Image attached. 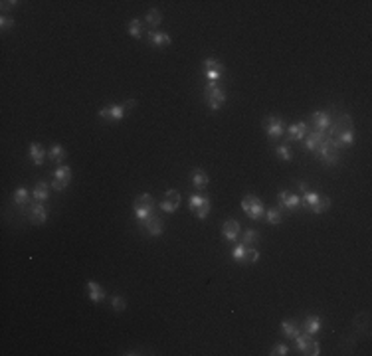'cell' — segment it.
I'll list each match as a JSON object with an SVG mask.
<instances>
[{"mask_svg": "<svg viewBox=\"0 0 372 356\" xmlns=\"http://www.w3.org/2000/svg\"><path fill=\"white\" fill-rule=\"evenodd\" d=\"M281 331H283V335L285 337H289V338H295L297 335H301V331H299V326L293 322V320H281Z\"/></svg>", "mask_w": 372, "mask_h": 356, "instance_id": "28", "label": "cell"}, {"mask_svg": "<svg viewBox=\"0 0 372 356\" xmlns=\"http://www.w3.org/2000/svg\"><path fill=\"white\" fill-rule=\"evenodd\" d=\"M349 131H354V127H353V119H351L349 115H340V117H338V121L331 123V127H329V137L335 139L336 135H340V133H349Z\"/></svg>", "mask_w": 372, "mask_h": 356, "instance_id": "10", "label": "cell"}, {"mask_svg": "<svg viewBox=\"0 0 372 356\" xmlns=\"http://www.w3.org/2000/svg\"><path fill=\"white\" fill-rule=\"evenodd\" d=\"M364 324H366V315H358V317L354 319V329L362 333V329H364Z\"/></svg>", "mask_w": 372, "mask_h": 356, "instance_id": "41", "label": "cell"}, {"mask_svg": "<svg viewBox=\"0 0 372 356\" xmlns=\"http://www.w3.org/2000/svg\"><path fill=\"white\" fill-rule=\"evenodd\" d=\"M135 105H137V101H135V99H127L125 103H123V107H125V109H127V113H129L131 109H135Z\"/></svg>", "mask_w": 372, "mask_h": 356, "instance_id": "43", "label": "cell"}, {"mask_svg": "<svg viewBox=\"0 0 372 356\" xmlns=\"http://www.w3.org/2000/svg\"><path fill=\"white\" fill-rule=\"evenodd\" d=\"M245 253H247V246L240 242V244L232 249V259H234L236 263H245Z\"/></svg>", "mask_w": 372, "mask_h": 356, "instance_id": "31", "label": "cell"}, {"mask_svg": "<svg viewBox=\"0 0 372 356\" xmlns=\"http://www.w3.org/2000/svg\"><path fill=\"white\" fill-rule=\"evenodd\" d=\"M188 208L192 210V214H194L196 218L206 220L208 214H210L212 204H210V198H208V196H204V194H192V196L188 198Z\"/></svg>", "mask_w": 372, "mask_h": 356, "instance_id": "5", "label": "cell"}, {"mask_svg": "<svg viewBox=\"0 0 372 356\" xmlns=\"http://www.w3.org/2000/svg\"><path fill=\"white\" fill-rule=\"evenodd\" d=\"M307 133H309V125H307L305 121H301V123H293V125H289L287 131H285V135H287L289 141H301Z\"/></svg>", "mask_w": 372, "mask_h": 356, "instance_id": "17", "label": "cell"}, {"mask_svg": "<svg viewBox=\"0 0 372 356\" xmlns=\"http://www.w3.org/2000/svg\"><path fill=\"white\" fill-rule=\"evenodd\" d=\"M28 153H30V159H32V162L36 166H40L44 162V159H46V151H44V146L40 142H32V144H30Z\"/></svg>", "mask_w": 372, "mask_h": 356, "instance_id": "23", "label": "cell"}, {"mask_svg": "<svg viewBox=\"0 0 372 356\" xmlns=\"http://www.w3.org/2000/svg\"><path fill=\"white\" fill-rule=\"evenodd\" d=\"M277 200H279V204H281L285 210H297V208L301 206V198H299V194H295V192H289V190H281L277 194Z\"/></svg>", "mask_w": 372, "mask_h": 356, "instance_id": "13", "label": "cell"}, {"mask_svg": "<svg viewBox=\"0 0 372 356\" xmlns=\"http://www.w3.org/2000/svg\"><path fill=\"white\" fill-rule=\"evenodd\" d=\"M275 155L281 159V160H285V162H289L291 159H293V155H291V148L287 146V144H277L275 146Z\"/></svg>", "mask_w": 372, "mask_h": 356, "instance_id": "36", "label": "cell"}, {"mask_svg": "<svg viewBox=\"0 0 372 356\" xmlns=\"http://www.w3.org/2000/svg\"><path fill=\"white\" fill-rule=\"evenodd\" d=\"M127 30H129V34H131L133 38H143V30H145V28H143V22H141L139 18H133V20L129 22V28H127Z\"/></svg>", "mask_w": 372, "mask_h": 356, "instance_id": "33", "label": "cell"}, {"mask_svg": "<svg viewBox=\"0 0 372 356\" xmlns=\"http://www.w3.org/2000/svg\"><path fill=\"white\" fill-rule=\"evenodd\" d=\"M240 231H242L240 222H238V220H234V218L226 220V222H224V226H222V235L226 237L228 242H236L238 237H240Z\"/></svg>", "mask_w": 372, "mask_h": 356, "instance_id": "15", "label": "cell"}, {"mask_svg": "<svg viewBox=\"0 0 372 356\" xmlns=\"http://www.w3.org/2000/svg\"><path fill=\"white\" fill-rule=\"evenodd\" d=\"M133 210H135V218H137L139 222H143V220H147L149 216L154 214V210H157V200H154L149 192H143V194L135 200Z\"/></svg>", "mask_w": 372, "mask_h": 356, "instance_id": "2", "label": "cell"}, {"mask_svg": "<svg viewBox=\"0 0 372 356\" xmlns=\"http://www.w3.org/2000/svg\"><path fill=\"white\" fill-rule=\"evenodd\" d=\"M329 208H331V200H329V198H325V196H319V200H317L311 208H309V210H311L313 214H323V212H327V210H329Z\"/></svg>", "mask_w": 372, "mask_h": 356, "instance_id": "30", "label": "cell"}, {"mask_svg": "<svg viewBox=\"0 0 372 356\" xmlns=\"http://www.w3.org/2000/svg\"><path fill=\"white\" fill-rule=\"evenodd\" d=\"M149 44L154 46V48H163V46H168L172 44V38L165 32H157V30H150L149 32Z\"/></svg>", "mask_w": 372, "mask_h": 356, "instance_id": "20", "label": "cell"}, {"mask_svg": "<svg viewBox=\"0 0 372 356\" xmlns=\"http://www.w3.org/2000/svg\"><path fill=\"white\" fill-rule=\"evenodd\" d=\"M311 119H313V125H315V129L317 131H329V127H331V115L327 113V111H315L313 115H311Z\"/></svg>", "mask_w": 372, "mask_h": 356, "instance_id": "18", "label": "cell"}, {"mask_svg": "<svg viewBox=\"0 0 372 356\" xmlns=\"http://www.w3.org/2000/svg\"><path fill=\"white\" fill-rule=\"evenodd\" d=\"M317 155L325 160V164H329V166H335L336 162H338V146H336V142L327 135V139L319 144V148H317Z\"/></svg>", "mask_w": 372, "mask_h": 356, "instance_id": "4", "label": "cell"}, {"mask_svg": "<svg viewBox=\"0 0 372 356\" xmlns=\"http://www.w3.org/2000/svg\"><path fill=\"white\" fill-rule=\"evenodd\" d=\"M66 157H68V153H66V148L61 146V144H52V148H50V153H48V159L50 160H54V162H64L66 160Z\"/></svg>", "mask_w": 372, "mask_h": 356, "instance_id": "25", "label": "cell"}, {"mask_svg": "<svg viewBox=\"0 0 372 356\" xmlns=\"http://www.w3.org/2000/svg\"><path fill=\"white\" fill-rule=\"evenodd\" d=\"M161 22H163V14H161V10L150 8V10L147 12V16H145V24H147L150 30H154L157 26H161Z\"/></svg>", "mask_w": 372, "mask_h": 356, "instance_id": "24", "label": "cell"}, {"mask_svg": "<svg viewBox=\"0 0 372 356\" xmlns=\"http://www.w3.org/2000/svg\"><path fill=\"white\" fill-rule=\"evenodd\" d=\"M295 346H297V350H299L301 354H305V356H319V354H321L319 342H315V340L311 338V335H307V333L295 337Z\"/></svg>", "mask_w": 372, "mask_h": 356, "instance_id": "6", "label": "cell"}, {"mask_svg": "<svg viewBox=\"0 0 372 356\" xmlns=\"http://www.w3.org/2000/svg\"><path fill=\"white\" fill-rule=\"evenodd\" d=\"M202 68H204V71H210V70H222V71H226L224 64L218 62L216 57H206L204 62H202Z\"/></svg>", "mask_w": 372, "mask_h": 356, "instance_id": "35", "label": "cell"}, {"mask_svg": "<svg viewBox=\"0 0 372 356\" xmlns=\"http://www.w3.org/2000/svg\"><path fill=\"white\" fill-rule=\"evenodd\" d=\"M204 101L206 105L212 109V111H220L226 103V93H224V89L218 85V83H214V81H208L206 87H204Z\"/></svg>", "mask_w": 372, "mask_h": 356, "instance_id": "1", "label": "cell"}, {"mask_svg": "<svg viewBox=\"0 0 372 356\" xmlns=\"http://www.w3.org/2000/svg\"><path fill=\"white\" fill-rule=\"evenodd\" d=\"M265 220H267V224L275 226V224H281L283 216H281V212H279L277 208H269V210H265Z\"/></svg>", "mask_w": 372, "mask_h": 356, "instance_id": "34", "label": "cell"}, {"mask_svg": "<svg viewBox=\"0 0 372 356\" xmlns=\"http://www.w3.org/2000/svg\"><path fill=\"white\" fill-rule=\"evenodd\" d=\"M0 28H2V32H6V30H10V28H14V20L10 18V16H2L0 18Z\"/></svg>", "mask_w": 372, "mask_h": 356, "instance_id": "40", "label": "cell"}, {"mask_svg": "<svg viewBox=\"0 0 372 356\" xmlns=\"http://www.w3.org/2000/svg\"><path fill=\"white\" fill-rule=\"evenodd\" d=\"M141 226H143V230H145L149 235H152V237H157V235H161V233L165 231V222H163V218L157 216V214H152V216H149L147 220H143Z\"/></svg>", "mask_w": 372, "mask_h": 356, "instance_id": "9", "label": "cell"}, {"mask_svg": "<svg viewBox=\"0 0 372 356\" xmlns=\"http://www.w3.org/2000/svg\"><path fill=\"white\" fill-rule=\"evenodd\" d=\"M12 200H14V204H16L18 208H24V206H28V202H30V194H28V190H26L24 186H18V188L14 190V194H12Z\"/></svg>", "mask_w": 372, "mask_h": 356, "instance_id": "27", "label": "cell"}, {"mask_svg": "<svg viewBox=\"0 0 372 356\" xmlns=\"http://www.w3.org/2000/svg\"><path fill=\"white\" fill-rule=\"evenodd\" d=\"M258 259H260V249H256V248H247L245 263H256Z\"/></svg>", "mask_w": 372, "mask_h": 356, "instance_id": "38", "label": "cell"}, {"mask_svg": "<svg viewBox=\"0 0 372 356\" xmlns=\"http://www.w3.org/2000/svg\"><path fill=\"white\" fill-rule=\"evenodd\" d=\"M289 352V348H287V344H281V342H279V344H275L273 348H271V356H285Z\"/></svg>", "mask_w": 372, "mask_h": 356, "instance_id": "39", "label": "cell"}, {"mask_svg": "<svg viewBox=\"0 0 372 356\" xmlns=\"http://www.w3.org/2000/svg\"><path fill=\"white\" fill-rule=\"evenodd\" d=\"M99 117L103 121H123L127 117V109L123 105H111V107H103L99 111Z\"/></svg>", "mask_w": 372, "mask_h": 356, "instance_id": "11", "label": "cell"}, {"mask_svg": "<svg viewBox=\"0 0 372 356\" xmlns=\"http://www.w3.org/2000/svg\"><path fill=\"white\" fill-rule=\"evenodd\" d=\"M30 222L32 224H46L48 222V208L44 202H38L30 208Z\"/></svg>", "mask_w": 372, "mask_h": 356, "instance_id": "16", "label": "cell"}, {"mask_svg": "<svg viewBox=\"0 0 372 356\" xmlns=\"http://www.w3.org/2000/svg\"><path fill=\"white\" fill-rule=\"evenodd\" d=\"M263 127H265V135H267L271 141L279 139L281 135H285V131H287L283 119H279V117H275V115H269V117H267V121L263 123Z\"/></svg>", "mask_w": 372, "mask_h": 356, "instance_id": "8", "label": "cell"}, {"mask_svg": "<svg viewBox=\"0 0 372 356\" xmlns=\"http://www.w3.org/2000/svg\"><path fill=\"white\" fill-rule=\"evenodd\" d=\"M333 141L336 142V146H338V148H343V146H351V144L354 142V131L340 133V135H336Z\"/></svg>", "mask_w": 372, "mask_h": 356, "instance_id": "29", "label": "cell"}, {"mask_svg": "<svg viewBox=\"0 0 372 356\" xmlns=\"http://www.w3.org/2000/svg\"><path fill=\"white\" fill-rule=\"evenodd\" d=\"M190 180H192V186H194L196 190H204V188L208 186V182H210V178H208V174H206L202 168H192Z\"/></svg>", "mask_w": 372, "mask_h": 356, "instance_id": "19", "label": "cell"}, {"mask_svg": "<svg viewBox=\"0 0 372 356\" xmlns=\"http://www.w3.org/2000/svg\"><path fill=\"white\" fill-rule=\"evenodd\" d=\"M32 196L36 202H46L48 196H50V186L46 182H36L34 190H32Z\"/></svg>", "mask_w": 372, "mask_h": 356, "instance_id": "26", "label": "cell"}, {"mask_svg": "<svg viewBox=\"0 0 372 356\" xmlns=\"http://www.w3.org/2000/svg\"><path fill=\"white\" fill-rule=\"evenodd\" d=\"M72 182V168L68 164H59L54 172V182H52V188L56 192H61V190H66L68 184Z\"/></svg>", "mask_w": 372, "mask_h": 356, "instance_id": "7", "label": "cell"}, {"mask_svg": "<svg viewBox=\"0 0 372 356\" xmlns=\"http://www.w3.org/2000/svg\"><path fill=\"white\" fill-rule=\"evenodd\" d=\"M178 206H180V194H178V190H167V192H165V200L159 204V208H161L163 212H167V214H174Z\"/></svg>", "mask_w": 372, "mask_h": 356, "instance_id": "12", "label": "cell"}, {"mask_svg": "<svg viewBox=\"0 0 372 356\" xmlns=\"http://www.w3.org/2000/svg\"><path fill=\"white\" fill-rule=\"evenodd\" d=\"M111 307H113V311L123 313V311L127 309V301H125V297H121V295H113V297H111Z\"/></svg>", "mask_w": 372, "mask_h": 356, "instance_id": "37", "label": "cell"}, {"mask_svg": "<svg viewBox=\"0 0 372 356\" xmlns=\"http://www.w3.org/2000/svg\"><path fill=\"white\" fill-rule=\"evenodd\" d=\"M258 242H260V231H258V230H247V231L243 233V237H242V244H245L247 248L256 246Z\"/></svg>", "mask_w": 372, "mask_h": 356, "instance_id": "32", "label": "cell"}, {"mask_svg": "<svg viewBox=\"0 0 372 356\" xmlns=\"http://www.w3.org/2000/svg\"><path fill=\"white\" fill-rule=\"evenodd\" d=\"M327 139V133L325 131H309L307 133V141H305V148L309 153H317V148H319V144L323 142Z\"/></svg>", "mask_w": 372, "mask_h": 356, "instance_id": "14", "label": "cell"}, {"mask_svg": "<svg viewBox=\"0 0 372 356\" xmlns=\"http://www.w3.org/2000/svg\"><path fill=\"white\" fill-rule=\"evenodd\" d=\"M16 0H2L0 2V8H2V12H6V10H12V8H16Z\"/></svg>", "mask_w": 372, "mask_h": 356, "instance_id": "42", "label": "cell"}, {"mask_svg": "<svg viewBox=\"0 0 372 356\" xmlns=\"http://www.w3.org/2000/svg\"><path fill=\"white\" fill-rule=\"evenodd\" d=\"M303 329H305L307 335L315 337V335L321 331V317H317V315H309V317L305 319V322H303Z\"/></svg>", "mask_w": 372, "mask_h": 356, "instance_id": "22", "label": "cell"}, {"mask_svg": "<svg viewBox=\"0 0 372 356\" xmlns=\"http://www.w3.org/2000/svg\"><path fill=\"white\" fill-rule=\"evenodd\" d=\"M242 210H243V214L250 218V220H261V218H265V208H263V202L258 198V196H254V194H247V196H243V200H242Z\"/></svg>", "mask_w": 372, "mask_h": 356, "instance_id": "3", "label": "cell"}, {"mask_svg": "<svg viewBox=\"0 0 372 356\" xmlns=\"http://www.w3.org/2000/svg\"><path fill=\"white\" fill-rule=\"evenodd\" d=\"M307 190H309V186H307V182H299V192H301V194H305Z\"/></svg>", "mask_w": 372, "mask_h": 356, "instance_id": "44", "label": "cell"}, {"mask_svg": "<svg viewBox=\"0 0 372 356\" xmlns=\"http://www.w3.org/2000/svg\"><path fill=\"white\" fill-rule=\"evenodd\" d=\"M87 295L91 303H101L105 299V291L97 281H87Z\"/></svg>", "mask_w": 372, "mask_h": 356, "instance_id": "21", "label": "cell"}]
</instances>
